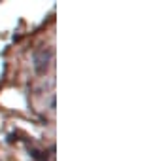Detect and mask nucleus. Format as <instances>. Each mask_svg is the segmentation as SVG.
Instances as JSON below:
<instances>
[{
  "label": "nucleus",
  "mask_w": 155,
  "mask_h": 161,
  "mask_svg": "<svg viewBox=\"0 0 155 161\" xmlns=\"http://www.w3.org/2000/svg\"><path fill=\"white\" fill-rule=\"evenodd\" d=\"M49 59H51L49 49H45V47L36 49V51L32 53V64H34L36 72H40V74L45 72V70H47V64H49Z\"/></svg>",
  "instance_id": "f257e3e1"
}]
</instances>
